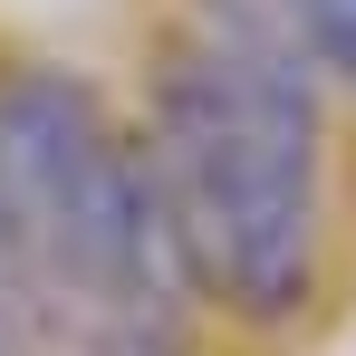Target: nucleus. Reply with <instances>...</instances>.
Here are the masks:
<instances>
[{
  "label": "nucleus",
  "instance_id": "f257e3e1",
  "mask_svg": "<svg viewBox=\"0 0 356 356\" xmlns=\"http://www.w3.org/2000/svg\"><path fill=\"white\" fill-rule=\"evenodd\" d=\"M145 164L193 289L250 327H289L318 298V87L298 39H183L154 67Z\"/></svg>",
  "mask_w": 356,
  "mask_h": 356
},
{
  "label": "nucleus",
  "instance_id": "f03ea898",
  "mask_svg": "<svg viewBox=\"0 0 356 356\" xmlns=\"http://www.w3.org/2000/svg\"><path fill=\"white\" fill-rule=\"evenodd\" d=\"M0 193L49 308V356H193V280L154 164L87 77H0Z\"/></svg>",
  "mask_w": 356,
  "mask_h": 356
},
{
  "label": "nucleus",
  "instance_id": "7ed1b4c3",
  "mask_svg": "<svg viewBox=\"0 0 356 356\" xmlns=\"http://www.w3.org/2000/svg\"><path fill=\"white\" fill-rule=\"evenodd\" d=\"M289 29L318 67H337L356 87V0H289Z\"/></svg>",
  "mask_w": 356,
  "mask_h": 356
}]
</instances>
